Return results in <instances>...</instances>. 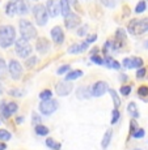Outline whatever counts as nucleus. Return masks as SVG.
<instances>
[{
  "mask_svg": "<svg viewBox=\"0 0 148 150\" xmlns=\"http://www.w3.org/2000/svg\"><path fill=\"white\" fill-rule=\"evenodd\" d=\"M16 42V30L12 25L0 26V47L8 48Z\"/></svg>",
  "mask_w": 148,
  "mask_h": 150,
  "instance_id": "nucleus-1",
  "label": "nucleus"
},
{
  "mask_svg": "<svg viewBox=\"0 0 148 150\" xmlns=\"http://www.w3.org/2000/svg\"><path fill=\"white\" fill-rule=\"evenodd\" d=\"M19 28H20V35L21 38L26 39V41H31V39H36L38 33H37V29L34 28V25L31 24L29 20L21 18L19 21Z\"/></svg>",
  "mask_w": 148,
  "mask_h": 150,
  "instance_id": "nucleus-2",
  "label": "nucleus"
},
{
  "mask_svg": "<svg viewBox=\"0 0 148 150\" xmlns=\"http://www.w3.org/2000/svg\"><path fill=\"white\" fill-rule=\"evenodd\" d=\"M127 31L132 35H139V34H143L144 31H148V18H132L127 25Z\"/></svg>",
  "mask_w": 148,
  "mask_h": 150,
  "instance_id": "nucleus-3",
  "label": "nucleus"
},
{
  "mask_svg": "<svg viewBox=\"0 0 148 150\" xmlns=\"http://www.w3.org/2000/svg\"><path fill=\"white\" fill-rule=\"evenodd\" d=\"M31 12H33L34 20H36L38 26H45V25L47 24L50 16H49V12H47V9H46V5L36 4L31 8Z\"/></svg>",
  "mask_w": 148,
  "mask_h": 150,
  "instance_id": "nucleus-4",
  "label": "nucleus"
},
{
  "mask_svg": "<svg viewBox=\"0 0 148 150\" xmlns=\"http://www.w3.org/2000/svg\"><path fill=\"white\" fill-rule=\"evenodd\" d=\"M31 51H33V48H31L30 43L29 41L24 38H20V39H16V42H14V52L19 57H21V59H26L31 55Z\"/></svg>",
  "mask_w": 148,
  "mask_h": 150,
  "instance_id": "nucleus-5",
  "label": "nucleus"
},
{
  "mask_svg": "<svg viewBox=\"0 0 148 150\" xmlns=\"http://www.w3.org/2000/svg\"><path fill=\"white\" fill-rule=\"evenodd\" d=\"M59 107V103L55 99H46V100H41L38 105V110L41 112V115H45V116H50L53 115L55 111Z\"/></svg>",
  "mask_w": 148,
  "mask_h": 150,
  "instance_id": "nucleus-6",
  "label": "nucleus"
},
{
  "mask_svg": "<svg viewBox=\"0 0 148 150\" xmlns=\"http://www.w3.org/2000/svg\"><path fill=\"white\" fill-rule=\"evenodd\" d=\"M17 110H19V105L16 102H5V100H1V103H0V115H1L3 119L11 117L14 112H17Z\"/></svg>",
  "mask_w": 148,
  "mask_h": 150,
  "instance_id": "nucleus-7",
  "label": "nucleus"
},
{
  "mask_svg": "<svg viewBox=\"0 0 148 150\" xmlns=\"http://www.w3.org/2000/svg\"><path fill=\"white\" fill-rule=\"evenodd\" d=\"M8 73L11 74V77L17 81V80L21 79L22 73H24V69H22V65L19 60H14V59H11L9 63H8Z\"/></svg>",
  "mask_w": 148,
  "mask_h": 150,
  "instance_id": "nucleus-8",
  "label": "nucleus"
},
{
  "mask_svg": "<svg viewBox=\"0 0 148 150\" xmlns=\"http://www.w3.org/2000/svg\"><path fill=\"white\" fill-rule=\"evenodd\" d=\"M72 90H74V83H72V81H68L66 79L55 85V93L59 97H67L72 93Z\"/></svg>",
  "mask_w": 148,
  "mask_h": 150,
  "instance_id": "nucleus-9",
  "label": "nucleus"
},
{
  "mask_svg": "<svg viewBox=\"0 0 148 150\" xmlns=\"http://www.w3.org/2000/svg\"><path fill=\"white\" fill-rule=\"evenodd\" d=\"M109 89L110 88H109L108 82H105V81H97V82H94L93 85L91 86L92 97L98 98V97L105 96L106 93H109Z\"/></svg>",
  "mask_w": 148,
  "mask_h": 150,
  "instance_id": "nucleus-10",
  "label": "nucleus"
},
{
  "mask_svg": "<svg viewBox=\"0 0 148 150\" xmlns=\"http://www.w3.org/2000/svg\"><path fill=\"white\" fill-rule=\"evenodd\" d=\"M81 24V18L79 14H76L75 12H71L69 14L64 17V26L68 30H72V29H76L79 25Z\"/></svg>",
  "mask_w": 148,
  "mask_h": 150,
  "instance_id": "nucleus-11",
  "label": "nucleus"
},
{
  "mask_svg": "<svg viewBox=\"0 0 148 150\" xmlns=\"http://www.w3.org/2000/svg\"><path fill=\"white\" fill-rule=\"evenodd\" d=\"M46 9L51 18H55L60 14V3L58 0H47L46 1Z\"/></svg>",
  "mask_w": 148,
  "mask_h": 150,
  "instance_id": "nucleus-12",
  "label": "nucleus"
},
{
  "mask_svg": "<svg viewBox=\"0 0 148 150\" xmlns=\"http://www.w3.org/2000/svg\"><path fill=\"white\" fill-rule=\"evenodd\" d=\"M51 48V42L46 38H38L36 43V50L39 55H46Z\"/></svg>",
  "mask_w": 148,
  "mask_h": 150,
  "instance_id": "nucleus-13",
  "label": "nucleus"
},
{
  "mask_svg": "<svg viewBox=\"0 0 148 150\" xmlns=\"http://www.w3.org/2000/svg\"><path fill=\"white\" fill-rule=\"evenodd\" d=\"M50 35L55 45H62L64 42V33H63V29L60 26H54L50 30Z\"/></svg>",
  "mask_w": 148,
  "mask_h": 150,
  "instance_id": "nucleus-14",
  "label": "nucleus"
},
{
  "mask_svg": "<svg viewBox=\"0 0 148 150\" xmlns=\"http://www.w3.org/2000/svg\"><path fill=\"white\" fill-rule=\"evenodd\" d=\"M88 46H89V43H87L85 41H83V42H80V43H75V45L69 46L68 50H67V52L69 55L81 54V52H84V51L88 50Z\"/></svg>",
  "mask_w": 148,
  "mask_h": 150,
  "instance_id": "nucleus-15",
  "label": "nucleus"
},
{
  "mask_svg": "<svg viewBox=\"0 0 148 150\" xmlns=\"http://www.w3.org/2000/svg\"><path fill=\"white\" fill-rule=\"evenodd\" d=\"M16 7H17V14H20V16H25V14L30 12V5H29L26 0H17Z\"/></svg>",
  "mask_w": 148,
  "mask_h": 150,
  "instance_id": "nucleus-16",
  "label": "nucleus"
},
{
  "mask_svg": "<svg viewBox=\"0 0 148 150\" xmlns=\"http://www.w3.org/2000/svg\"><path fill=\"white\" fill-rule=\"evenodd\" d=\"M104 65L109 69H115V71H119L122 68V64H119L117 60H114L112 56H108V55H105V57H104Z\"/></svg>",
  "mask_w": 148,
  "mask_h": 150,
  "instance_id": "nucleus-17",
  "label": "nucleus"
},
{
  "mask_svg": "<svg viewBox=\"0 0 148 150\" xmlns=\"http://www.w3.org/2000/svg\"><path fill=\"white\" fill-rule=\"evenodd\" d=\"M76 97L79 99H88V98H91L92 97L91 88H88V86H80L76 91Z\"/></svg>",
  "mask_w": 148,
  "mask_h": 150,
  "instance_id": "nucleus-18",
  "label": "nucleus"
},
{
  "mask_svg": "<svg viewBox=\"0 0 148 150\" xmlns=\"http://www.w3.org/2000/svg\"><path fill=\"white\" fill-rule=\"evenodd\" d=\"M112 137H113V131L110 128L106 129L105 133H104L102 141H101V148H102V149H108L109 145H110V141H112Z\"/></svg>",
  "mask_w": 148,
  "mask_h": 150,
  "instance_id": "nucleus-19",
  "label": "nucleus"
},
{
  "mask_svg": "<svg viewBox=\"0 0 148 150\" xmlns=\"http://www.w3.org/2000/svg\"><path fill=\"white\" fill-rule=\"evenodd\" d=\"M59 3H60V14H62L63 17H66L67 14H69L72 12L69 0H59Z\"/></svg>",
  "mask_w": 148,
  "mask_h": 150,
  "instance_id": "nucleus-20",
  "label": "nucleus"
},
{
  "mask_svg": "<svg viewBox=\"0 0 148 150\" xmlns=\"http://www.w3.org/2000/svg\"><path fill=\"white\" fill-rule=\"evenodd\" d=\"M34 132L37 133V136L45 137V136H47V134L50 133V129H49L46 125H43V124H37V125L34 127Z\"/></svg>",
  "mask_w": 148,
  "mask_h": 150,
  "instance_id": "nucleus-21",
  "label": "nucleus"
},
{
  "mask_svg": "<svg viewBox=\"0 0 148 150\" xmlns=\"http://www.w3.org/2000/svg\"><path fill=\"white\" fill-rule=\"evenodd\" d=\"M5 14L9 17H13L17 14V7H16V3L12 1V0H9V3H8L7 5H5Z\"/></svg>",
  "mask_w": 148,
  "mask_h": 150,
  "instance_id": "nucleus-22",
  "label": "nucleus"
},
{
  "mask_svg": "<svg viewBox=\"0 0 148 150\" xmlns=\"http://www.w3.org/2000/svg\"><path fill=\"white\" fill-rule=\"evenodd\" d=\"M84 74L83 71H80V69H75V71H69L67 74H66V80H68V81H75V80L80 79L81 76Z\"/></svg>",
  "mask_w": 148,
  "mask_h": 150,
  "instance_id": "nucleus-23",
  "label": "nucleus"
},
{
  "mask_svg": "<svg viewBox=\"0 0 148 150\" xmlns=\"http://www.w3.org/2000/svg\"><path fill=\"white\" fill-rule=\"evenodd\" d=\"M127 112L131 115L134 119H138L139 117V112H138V106H136L135 102H130L127 105Z\"/></svg>",
  "mask_w": 148,
  "mask_h": 150,
  "instance_id": "nucleus-24",
  "label": "nucleus"
},
{
  "mask_svg": "<svg viewBox=\"0 0 148 150\" xmlns=\"http://www.w3.org/2000/svg\"><path fill=\"white\" fill-rule=\"evenodd\" d=\"M46 146H47L49 149H51V150H60L62 149V144H59L58 142V141H55L54 138H47V140H46Z\"/></svg>",
  "mask_w": 148,
  "mask_h": 150,
  "instance_id": "nucleus-25",
  "label": "nucleus"
},
{
  "mask_svg": "<svg viewBox=\"0 0 148 150\" xmlns=\"http://www.w3.org/2000/svg\"><path fill=\"white\" fill-rule=\"evenodd\" d=\"M109 94H110V97H112V99H113V103H114V107L115 108H118L121 106V98L117 94V91L114 90V89H109Z\"/></svg>",
  "mask_w": 148,
  "mask_h": 150,
  "instance_id": "nucleus-26",
  "label": "nucleus"
},
{
  "mask_svg": "<svg viewBox=\"0 0 148 150\" xmlns=\"http://www.w3.org/2000/svg\"><path fill=\"white\" fill-rule=\"evenodd\" d=\"M115 39L124 45V42H126V39H127L126 30H124V29H121V28L117 29V30H115Z\"/></svg>",
  "mask_w": 148,
  "mask_h": 150,
  "instance_id": "nucleus-27",
  "label": "nucleus"
},
{
  "mask_svg": "<svg viewBox=\"0 0 148 150\" xmlns=\"http://www.w3.org/2000/svg\"><path fill=\"white\" fill-rule=\"evenodd\" d=\"M8 73V67H7V63L5 60L0 56V80H4L5 76Z\"/></svg>",
  "mask_w": 148,
  "mask_h": 150,
  "instance_id": "nucleus-28",
  "label": "nucleus"
},
{
  "mask_svg": "<svg viewBox=\"0 0 148 150\" xmlns=\"http://www.w3.org/2000/svg\"><path fill=\"white\" fill-rule=\"evenodd\" d=\"M37 63H38V57L34 56V55H30L29 57H26V62H25V64H26V67L30 69V68H34V67H36Z\"/></svg>",
  "mask_w": 148,
  "mask_h": 150,
  "instance_id": "nucleus-29",
  "label": "nucleus"
},
{
  "mask_svg": "<svg viewBox=\"0 0 148 150\" xmlns=\"http://www.w3.org/2000/svg\"><path fill=\"white\" fill-rule=\"evenodd\" d=\"M147 9V3H146V0H140V1L136 4V7H135V13L136 14H139V13H143L144 11Z\"/></svg>",
  "mask_w": 148,
  "mask_h": 150,
  "instance_id": "nucleus-30",
  "label": "nucleus"
},
{
  "mask_svg": "<svg viewBox=\"0 0 148 150\" xmlns=\"http://www.w3.org/2000/svg\"><path fill=\"white\" fill-rule=\"evenodd\" d=\"M143 59L142 57H131V67L132 69H138L143 67Z\"/></svg>",
  "mask_w": 148,
  "mask_h": 150,
  "instance_id": "nucleus-31",
  "label": "nucleus"
},
{
  "mask_svg": "<svg viewBox=\"0 0 148 150\" xmlns=\"http://www.w3.org/2000/svg\"><path fill=\"white\" fill-rule=\"evenodd\" d=\"M12 138V134H11L9 131L7 129H0V141H9Z\"/></svg>",
  "mask_w": 148,
  "mask_h": 150,
  "instance_id": "nucleus-32",
  "label": "nucleus"
},
{
  "mask_svg": "<svg viewBox=\"0 0 148 150\" xmlns=\"http://www.w3.org/2000/svg\"><path fill=\"white\" fill-rule=\"evenodd\" d=\"M69 71H71V65L69 64H63V65H60V67L56 69V74H59V76H62V74H67Z\"/></svg>",
  "mask_w": 148,
  "mask_h": 150,
  "instance_id": "nucleus-33",
  "label": "nucleus"
},
{
  "mask_svg": "<svg viewBox=\"0 0 148 150\" xmlns=\"http://www.w3.org/2000/svg\"><path fill=\"white\" fill-rule=\"evenodd\" d=\"M39 99L41 100H46V99H51L53 98V91L51 90H49V89H46V90H43V91H41L39 93Z\"/></svg>",
  "mask_w": 148,
  "mask_h": 150,
  "instance_id": "nucleus-34",
  "label": "nucleus"
},
{
  "mask_svg": "<svg viewBox=\"0 0 148 150\" xmlns=\"http://www.w3.org/2000/svg\"><path fill=\"white\" fill-rule=\"evenodd\" d=\"M119 119H121L119 111H118V108L114 107V110H113V114H112V120H110V123L114 125V124H117L118 122H119Z\"/></svg>",
  "mask_w": 148,
  "mask_h": 150,
  "instance_id": "nucleus-35",
  "label": "nucleus"
},
{
  "mask_svg": "<svg viewBox=\"0 0 148 150\" xmlns=\"http://www.w3.org/2000/svg\"><path fill=\"white\" fill-rule=\"evenodd\" d=\"M131 90H132V88L130 85H123L119 89V93H121V96H123V97H129L130 94H131Z\"/></svg>",
  "mask_w": 148,
  "mask_h": 150,
  "instance_id": "nucleus-36",
  "label": "nucleus"
},
{
  "mask_svg": "<svg viewBox=\"0 0 148 150\" xmlns=\"http://www.w3.org/2000/svg\"><path fill=\"white\" fill-rule=\"evenodd\" d=\"M138 96L140 97V98H143V99H144V97L148 96V86H147V85L139 86V89H138Z\"/></svg>",
  "mask_w": 148,
  "mask_h": 150,
  "instance_id": "nucleus-37",
  "label": "nucleus"
},
{
  "mask_svg": "<svg viewBox=\"0 0 148 150\" xmlns=\"http://www.w3.org/2000/svg\"><path fill=\"white\" fill-rule=\"evenodd\" d=\"M91 60H92V63H94V64H97V65H104V57L98 56L97 54L91 55Z\"/></svg>",
  "mask_w": 148,
  "mask_h": 150,
  "instance_id": "nucleus-38",
  "label": "nucleus"
},
{
  "mask_svg": "<svg viewBox=\"0 0 148 150\" xmlns=\"http://www.w3.org/2000/svg\"><path fill=\"white\" fill-rule=\"evenodd\" d=\"M8 94H9V96H12V97H17V98H20V97L24 96L25 93L21 90V89H11V90L8 91Z\"/></svg>",
  "mask_w": 148,
  "mask_h": 150,
  "instance_id": "nucleus-39",
  "label": "nucleus"
},
{
  "mask_svg": "<svg viewBox=\"0 0 148 150\" xmlns=\"http://www.w3.org/2000/svg\"><path fill=\"white\" fill-rule=\"evenodd\" d=\"M144 134H146V131H144L143 128H138L134 133H132V137L134 138H143Z\"/></svg>",
  "mask_w": 148,
  "mask_h": 150,
  "instance_id": "nucleus-40",
  "label": "nucleus"
},
{
  "mask_svg": "<svg viewBox=\"0 0 148 150\" xmlns=\"http://www.w3.org/2000/svg\"><path fill=\"white\" fill-rule=\"evenodd\" d=\"M87 34H88V25H84V26H81L80 29H77V35L79 37H87Z\"/></svg>",
  "mask_w": 148,
  "mask_h": 150,
  "instance_id": "nucleus-41",
  "label": "nucleus"
},
{
  "mask_svg": "<svg viewBox=\"0 0 148 150\" xmlns=\"http://www.w3.org/2000/svg\"><path fill=\"white\" fill-rule=\"evenodd\" d=\"M146 74H147V68H143V67H142V68H138V69H136V74H135L136 79H143Z\"/></svg>",
  "mask_w": 148,
  "mask_h": 150,
  "instance_id": "nucleus-42",
  "label": "nucleus"
},
{
  "mask_svg": "<svg viewBox=\"0 0 148 150\" xmlns=\"http://www.w3.org/2000/svg\"><path fill=\"white\" fill-rule=\"evenodd\" d=\"M122 67L124 69H132L131 67V57H124L123 60H122Z\"/></svg>",
  "mask_w": 148,
  "mask_h": 150,
  "instance_id": "nucleus-43",
  "label": "nucleus"
},
{
  "mask_svg": "<svg viewBox=\"0 0 148 150\" xmlns=\"http://www.w3.org/2000/svg\"><path fill=\"white\" fill-rule=\"evenodd\" d=\"M100 1L102 5H105L106 8H110V9L115 7V0H100Z\"/></svg>",
  "mask_w": 148,
  "mask_h": 150,
  "instance_id": "nucleus-44",
  "label": "nucleus"
},
{
  "mask_svg": "<svg viewBox=\"0 0 148 150\" xmlns=\"http://www.w3.org/2000/svg\"><path fill=\"white\" fill-rule=\"evenodd\" d=\"M41 120H42V117H41V115H38L37 114V112H33V114H31V123L33 124H39L41 123Z\"/></svg>",
  "mask_w": 148,
  "mask_h": 150,
  "instance_id": "nucleus-45",
  "label": "nucleus"
},
{
  "mask_svg": "<svg viewBox=\"0 0 148 150\" xmlns=\"http://www.w3.org/2000/svg\"><path fill=\"white\" fill-rule=\"evenodd\" d=\"M96 41H97V34H91V35H88L85 39V42L89 43V45H91V43H94Z\"/></svg>",
  "mask_w": 148,
  "mask_h": 150,
  "instance_id": "nucleus-46",
  "label": "nucleus"
},
{
  "mask_svg": "<svg viewBox=\"0 0 148 150\" xmlns=\"http://www.w3.org/2000/svg\"><path fill=\"white\" fill-rule=\"evenodd\" d=\"M138 129V125H136V122L135 120H131V123H130V134L132 136V133Z\"/></svg>",
  "mask_w": 148,
  "mask_h": 150,
  "instance_id": "nucleus-47",
  "label": "nucleus"
},
{
  "mask_svg": "<svg viewBox=\"0 0 148 150\" xmlns=\"http://www.w3.org/2000/svg\"><path fill=\"white\" fill-rule=\"evenodd\" d=\"M119 80H121V82H126L127 80H129V76H127L126 73H121V76H119Z\"/></svg>",
  "mask_w": 148,
  "mask_h": 150,
  "instance_id": "nucleus-48",
  "label": "nucleus"
},
{
  "mask_svg": "<svg viewBox=\"0 0 148 150\" xmlns=\"http://www.w3.org/2000/svg\"><path fill=\"white\" fill-rule=\"evenodd\" d=\"M69 4L76 7V9H80V5H79V3H77V0H69Z\"/></svg>",
  "mask_w": 148,
  "mask_h": 150,
  "instance_id": "nucleus-49",
  "label": "nucleus"
},
{
  "mask_svg": "<svg viewBox=\"0 0 148 150\" xmlns=\"http://www.w3.org/2000/svg\"><path fill=\"white\" fill-rule=\"evenodd\" d=\"M0 150H7V144L4 141H0Z\"/></svg>",
  "mask_w": 148,
  "mask_h": 150,
  "instance_id": "nucleus-50",
  "label": "nucleus"
},
{
  "mask_svg": "<svg viewBox=\"0 0 148 150\" xmlns=\"http://www.w3.org/2000/svg\"><path fill=\"white\" fill-rule=\"evenodd\" d=\"M22 122H24V116H19L16 119V123L17 124H22Z\"/></svg>",
  "mask_w": 148,
  "mask_h": 150,
  "instance_id": "nucleus-51",
  "label": "nucleus"
},
{
  "mask_svg": "<svg viewBox=\"0 0 148 150\" xmlns=\"http://www.w3.org/2000/svg\"><path fill=\"white\" fill-rule=\"evenodd\" d=\"M143 47L146 48V50H148V39H147V41H144V43H143Z\"/></svg>",
  "mask_w": 148,
  "mask_h": 150,
  "instance_id": "nucleus-52",
  "label": "nucleus"
},
{
  "mask_svg": "<svg viewBox=\"0 0 148 150\" xmlns=\"http://www.w3.org/2000/svg\"><path fill=\"white\" fill-rule=\"evenodd\" d=\"M98 52V48H93V50L91 51V55H94V54H97Z\"/></svg>",
  "mask_w": 148,
  "mask_h": 150,
  "instance_id": "nucleus-53",
  "label": "nucleus"
},
{
  "mask_svg": "<svg viewBox=\"0 0 148 150\" xmlns=\"http://www.w3.org/2000/svg\"><path fill=\"white\" fill-rule=\"evenodd\" d=\"M3 93H4V88H3V85L0 83V96H1Z\"/></svg>",
  "mask_w": 148,
  "mask_h": 150,
  "instance_id": "nucleus-54",
  "label": "nucleus"
},
{
  "mask_svg": "<svg viewBox=\"0 0 148 150\" xmlns=\"http://www.w3.org/2000/svg\"><path fill=\"white\" fill-rule=\"evenodd\" d=\"M132 150H143V149H139V148H136V149H132Z\"/></svg>",
  "mask_w": 148,
  "mask_h": 150,
  "instance_id": "nucleus-55",
  "label": "nucleus"
},
{
  "mask_svg": "<svg viewBox=\"0 0 148 150\" xmlns=\"http://www.w3.org/2000/svg\"><path fill=\"white\" fill-rule=\"evenodd\" d=\"M33 1H38V0H33Z\"/></svg>",
  "mask_w": 148,
  "mask_h": 150,
  "instance_id": "nucleus-56",
  "label": "nucleus"
},
{
  "mask_svg": "<svg viewBox=\"0 0 148 150\" xmlns=\"http://www.w3.org/2000/svg\"><path fill=\"white\" fill-rule=\"evenodd\" d=\"M12 1H17V0H12Z\"/></svg>",
  "mask_w": 148,
  "mask_h": 150,
  "instance_id": "nucleus-57",
  "label": "nucleus"
}]
</instances>
